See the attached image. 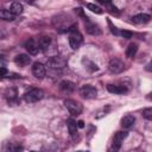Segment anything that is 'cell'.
Here are the masks:
<instances>
[{
	"label": "cell",
	"instance_id": "21",
	"mask_svg": "<svg viewBox=\"0 0 152 152\" xmlns=\"http://www.w3.org/2000/svg\"><path fill=\"white\" fill-rule=\"evenodd\" d=\"M87 7H88V10H90L91 12H94V13H96V14H102V10L97 6V5H95V4H87Z\"/></svg>",
	"mask_w": 152,
	"mask_h": 152
},
{
	"label": "cell",
	"instance_id": "18",
	"mask_svg": "<svg viewBox=\"0 0 152 152\" xmlns=\"http://www.w3.org/2000/svg\"><path fill=\"white\" fill-rule=\"evenodd\" d=\"M38 44H39V49L48 50V48H50V45H51V38L48 37V36H44V37L39 38Z\"/></svg>",
	"mask_w": 152,
	"mask_h": 152
},
{
	"label": "cell",
	"instance_id": "16",
	"mask_svg": "<svg viewBox=\"0 0 152 152\" xmlns=\"http://www.w3.org/2000/svg\"><path fill=\"white\" fill-rule=\"evenodd\" d=\"M86 31H87L89 34H93V36L101 33V30L99 28V26L95 25L94 23H90V21H88V23L86 24Z\"/></svg>",
	"mask_w": 152,
	"mask_h": 152
},
{
	"label": "cell",
	"instance_id": "17",
	"mask_svg": "<svg viewBox=\"0 0 152 152\" xmlns=\"http://www.w3.org/2000/svg\"><path fill=\"white\" fill-rule=\"evenodd\" d=\"M66 125H68V129H69L70 135L75 139L77 137V125H76V121H74L72 119H69Z\"/></svg>",
	"mask_w": 152,
	"mask_h": 152
},
{
	"label": "cell",
	"instance_id": "19",
	"mask_svg": "<svg viewBox=\"0 0 152 152\" xmlns=\"http://www.w3.org/2000/svg\"><path fill=\"white\" fill-rule=\"evenodd\" d=\"M15 15H13L8 10H0V19L6 20V21H12L14 20Z\"/></svg>",
	"mask_w": 152,
	"mask_h": 152
},
{
	"label": "cell",
	"instance_id": "1",
	"mask_svg": "<svg viewBox=\"0 0 152 152\" xmlns=\"http://www.w3.org/2000/svg\"><path fill=\"white\" fill-rule=\"evenodd\" d=\"M68 31L70 32V34H69V44H70V48L72 50H77L80 48V45L82 44L83 37L77 31V26L76 25H72L71 27H69Z\"/></svg>",
	"mask_w": 152,
	"mask_h": 152
},
{
	"label": "cell",
	"instance_id": "12",
	"mask_svg": "<svg viewBox=\"0 0 152 152\" xmlns=\"http://www.w3.org/2000/svg\"><path fill=\"white\" fill-rule=\"evenodd\" d=\"M150 19H151L150 14H145V13H140V14L132 17V21L134 24H146L150 21Z\"/></svg>",
	"mask_w": 152,
	"mask_h": 152
},
{
	"label": "cell",
	"instance_id": "15",
	"mask_svg": "<svg viewBox=\"0 0 152 152\" xmlns=\"http://www.w3.org/2000/svg\"><path fill=\"white\" fill-rule=\"evenodd\" d=\"M23 5L18 1H14L11 4V7H10V12L13 14V15H19L23 13Z\"/></svg>",
	"mask_w": 152,
	"mask_h": 152
},
{
	"label": "cell",
	"instance_id": "6",
	"mask_svg": "<svg viewBox=\"0 0 152 152\" xmlns=\"http://www.w3.org/2000/svg\"><path fill=\"white\" fill-rule=\"evenodd\" d=\"M46 65L50 66L51 69H62L66 65V61L63 57L55 56V57H51L50 59H48Z\"/></svg>",
	"mask_w": 152,
	"mask_h": 152
},
{
	"label": "cell",
	"instance_id": "25",
	"mask_svg": "<svg viewBox=\"0 0 152 152\" xmlns=\"http://www.w3.org/2000/svg\"><path fill=\"white\" fill-rule=\"evenodd\" d=\"M76 125H77V128H83L84 127V122L83 121H77Z\"/></svg>",
	"mask_w": 152,
	"mask_h": 152
},
{
	"label": "cell",
	"instance_id": "8",
	"mask_svg": "<svg viewBox=\"0 0 152 152\" xmlns=\"http://www.w3.org/2000/svg\"><path fill=\"white\" fill-rule=\"evenodd\" d=\"M32 74L34 77L37 78H43L46 74V70H45V65L39 63V62H36L32 66Z\"/></svg>",
	"mask_w": 152,
	"mask_h": 152
},
{
	"label": "cell",
	"instance_id": "22",
	"mask_svg": "<svg viewBox=\"0 0 152 152\" xmlns=\"http://www.w3.org/2000/svg\"><path fill=\"white\" fill-rule=\"evenodd\" d=\"M142 116L147 120H152V108H146L142 110Z\"/></svg>",
	"mask_w": 152,
	"mask_h": 152
},
{
	"label": "cell",
	"instance_id": "14",
	"mask_svg": "<svg viewBox=\"0 0 152 152\" xmlns=\"http://www.w3.org/2000/svg\"><path fill=\"white\" fill-rule=\"evenodd\" d=\"M107 89L112 94H124L127 91V89L124 86H119V84H107Z\"/></svg>",
	"mask_w": 152,
	"mask_h": 152
},
{
	"label": "cell",
	"instance_id": "26",
	"mask_svg": "<svg viewBox=\"0 0 152 152\" xmlns=\"http://www.w3.org/2000/svg\"><path fill=\"white\" fill-rule=\"evenodd\" d=\"M77 152H87V151H77Z\"/></svg>",
	"mask_w": 152,
	"mask_h": 152
},
{
	"label": "cell",
	"instance_id": "10",
	"mask_svg": "<svg viewBox=\"0 0 152 152\" xmlns=\"http://www.w3.org/2000/svg\"><path fill=\"white\" fill-rule=\"evenodd\" d=\"M59 89L64 93H72L76 89V84L71 81H62L59 83Z\"/></svg>",
	"mask_w": 152,
	"mask_h": 152
},
{
	"label": "cell",
	"instance_id": "4",
	"mask_svg": "<svg viewBox=\"0 0 152 152\" xmlns=\"http://www.w3.org/2000/svg\"><path fill=\"white\" fill-rule=\"evenodd\" d=\"M43 96H44V93L40 89L34 88V89H31L24 94V100L26 102H37V101L42 100Z\"/></svg>",
	"mask_w": 152,
	"mask_h": 152
},
{
	"label": "cell",
	"instance_id": "23",
	"mask_svg": "<svg viewBox=\"0 0 152 152\" xmlns=\"http://www.w3.org/2000/svg\"><path fill=\"white\" fill-rule=\"evenodd\" d=\"M119 34L120 36H122L124 38H132V36H133V33L132 32H129V31H126V30H124V31H119Z\"/></svg>",
	"mask_w": 152,
	"mask_h": 152
},
{
	"label": "cell",
	"instance_id": "5",
	"mask_svg": "<svg viewBox=\"0 0 152 152\" xmlns=\"http://www.w3.org/2000/svg\"><path fill=\"white\" fill-rule=\"evenodd\" d=\"M108 69L112 74H120L125 69V64L119 58H112L108 63Z\"/></svg>",
	"mask_w": 152,
	"mask_h": 152
},
{
	"label": "cell",
	"instance_id": "3",
	"mask_svg": "<svg viewBox=\"0 0 152 152\" xmlns=\"http://www.w3.org/2000/svg\"><path fill=\"white\" fill-rule=\"evenodd\" d=\"M127 134H128L127 132H122V131L116 132L115 135H114V138H113V142L110 145L109 152H119V150L121 147V144H122L124 139L127 137Z\"/></svg>",
	"mask_w": 152,
	"mask_h": 152
},
{
	"label": "cell",
	"instance_id": "9",
	"mask_svg": "<svg viewBox=\"0 0 152 152\" xmlns=\"http://www.w3.org/2000/svg\"><path fill=\"white\" fill-rule=\"evenodd\" d=\"M25 48L28 51V53H31V55H37L39 51V44L34 38H30L25 43Z\"/></svg>",
	"mask_w": 152,
	"mask_h": 152
},
{
	"label": "cell",
	"instance_id": "13",
	"mask_svg": "<svg viewBox=\"0 0 152 152\" xmlns=\"http://www.w3.org/2000/svg\"><path fill=\"white\" fill-rule=\"evenodd\" d=\"M134 122H135V118L131 114H127L121 119V126L124 128H131L134 125Z\"/></svg>",
	"mask_w": 152,
	"mask_h": 152
},
{
	"label": "cell",
	"instance_id": "24",
	"mask_svg": "<svg viewBox=\"0 0 152 152\" xmlns=\"http://www.w3.org/2000/svg\"><path fill=\"white\" fill-rule=\"evenodd\" d=\"M7 74H8V71L6 68H0V77H5V76H7Z\"/></svg>",
	"mask_w": 152,
	"mask_h": 152
},
{
	"label": "cell",
	"instance_id": "7",
	"mask_svg": "<svg viewBox=\"0 0 152 152\" xmlns=\"http://www.w3.org/2000/svg\"><path fill=\"white\" fill-rule=\"evenodd\" d=\"M80 94H81V96L84 97V99H95L96 95H97V90H96L95 87L89 86V84H86V86L81 87Z\"/></svg>",
	"mask_w": 152,
	"mask_h": 152
},
{
	"label": "cell",
	"instance_id": "11",
	"mask_svg": "<svg viewBox=\"0 0 152 152\" xmlns=\"http://www.w3.org/2000/svg\"><path fill=\"white\" fill-rule=\"evenodd\" d=\"M14 63L17 65H19V66H25V65L31 63V58L27 55L21 53V55H18V56L14 57Z\"/></svg>",
	"mask_w": 152,
	"mask_h": 152
},
{
	"label": "cell",
	"instance_id": "20",
	"mask_svg": "<svg viewBox=\"0 0 152 152\" xmlns=\"http://www.w3.org/2000/svg\"><path fill=\"white\" fill-rule=\"evenodd\" d=\"M137 51H138V45H137L135 43H132V44H129L128 48L126 49V56H127L128 58H132V57H134V55L137 53Z\"/></svg>",
	"mask_w": 152,
	"mask_h": 152
},
{
	"label": "cell",
	"instance_id": "2",
	"mask_svg": "<svg viewBox=\"0 0 152 152\" xmlns=\"http://www.w3.org/2000/svg\"><path fill=\"white\" fill-rule=\"evenodd\" d=\"M64 106H65V108L69 110V113H70L71 115H75V116L80 115V114L82 113V109H83V107H82V104H81L80 102H77V101H75V100H71V99L65 100V101H64Z\"/></svg>",
	"mask_w": 152,
	"mask_h": 152
}]
</instances>
